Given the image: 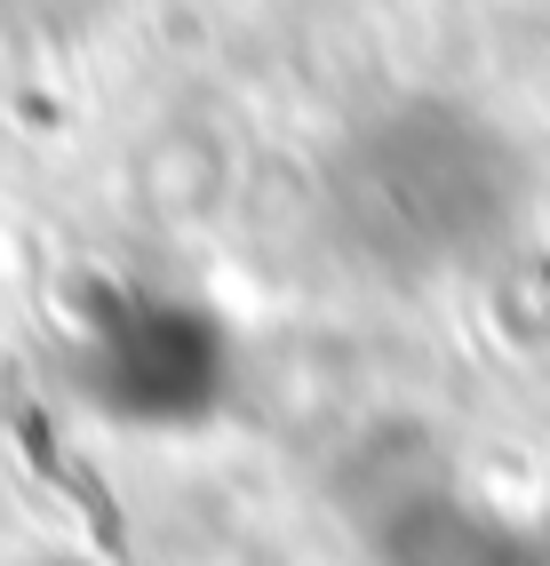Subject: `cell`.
Here are the masks:
<instances>
[{"label":"cell","mask_w":550,"mask_h":566,"mask_svg":"<svg viewBox=\"0 0 550 566\" xmlns=\"http://www.w3.org/2000/svg\"><path fill=\"white\" fill-rule=\"evenodd\" d=\"M24 566H96V558H72V551H49V558H24Z\"/></svg>","instance_id":"2"},{"label":"cell","mask_w":550,"mask_h":566,"mask_svg":"<svg viewBox=\"0 0 550 566\" xmlns=\"http://www.w3.org/2000/svg\"><path fill=\"white\" fill-rule=\"evenodd\" d=\"M376 566H550V526L423 486L376 518Z\"/></svg>","instance_id":"1"}]
</instances>
